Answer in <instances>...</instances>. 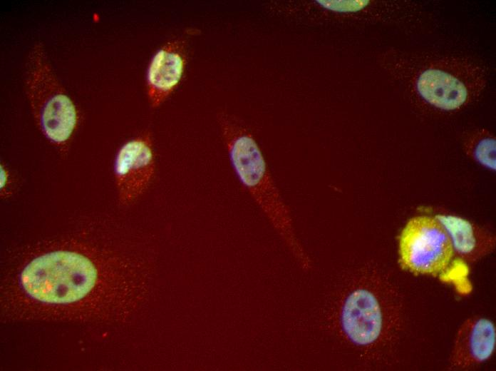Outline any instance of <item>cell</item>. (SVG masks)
Masks as SVG:
<instances>
[{"instance_id":"cell-1","label":"cell","mask_w":496,"mask_h":371,"mask_svg":"<svg viewBox=\"0 0 496 371\" xmlns=\"http://www.w3.org/2000/svg\"><path fill=\"white\" fill-rule=\"evenodd\" d=\"M380 63L405 94L441 111L460 109L487 85V66L470 57L389 49Z\"/></svg>"},{"instance_id":"cell-2","label":"cell","mask_w":496,"mask_h":371,"mask_svg":"<svg viewBox=\"0 0 496 371\" xmlns=\"http://www.w3.org/2000/svg\"><path fill=\"white\" fill-rule=\"evenodd\" d=\"M219 122L230 164L239 182L267 215L293 255L307 265L309 259L295 237L289 209L257 141L234 117L222 113Z\"/></svg>"},{"instance_id":"cell-3","label":"cell","mask_w":496,"mask_h":371,"mask_svg":"<svg viewBox=\"0 0 496 371\" xmlns=\"http://www.w3.org/2000/svg\"><path fill=\"white\" fill-rule=\"evenodd\" d=\"M97 278L96 266L86 253L60 248L31 260L21 271L20 283L33 300L47 304H68L86 296Z\"/></svg>"},{"instance_id":"cell-4","label":"cell","mask_w":496,"mask_h":371,"mask_svg":"<svg viewBox=\"0 0 496 371\" xmlns=\"http://www.w3.org/2000/svg\"><path fill=\"white\" fill-rule=\"evenodd\" d=\"M25 89L43 134L53 143L64 146L76 127L75 104L57 78L41 44L29 56Z\"/></svg>"},{"instance_id":"cell-5","label":"cell","mask_w":496,"mask_h":371,"mask_svg":"<svg viewBox=\"0 0 496 371\" xmlns=\"http://www.w3.org/2000/svg\"><path fill=\"white\" fill-rule=\"evenodd\" d=\"M284 16L299 20L338 23H384L415 24L421 21L423 9L409 1L314 0L281 3Z\"/></svg>"},{"instance_id":"cell-6","label":"cell","mask_w":496,"mask_h":371,"mask_svg":"<svg viewBox=\"0 0 496 371\" xmlns=\"http://www.w3.org/2000/svg\"><path fill=\"white\" fill-rule=\"evenodd\" d=\"M453 255L451 240L435 218H411L399 239V263L415 273L437 274L444 270Z\"/></svg>"},{"instance_id":"cell-7","label":"cell","mask_w":496,"mask_h":371,"mask_svg":"<svg viewBox=\"0 0 496 371\" xmlns=\"http://www.w3.org/2000/svg\"><path fill=\"white\" fill-rule=\"evenodd\" d=\"M155 169V155L150 135L131 139L118 150L114 161L118 197L128 204L147 189Z\"/></svg>"},{"instance_id":"cell-8","label":"cell","mask_w":496,"mask_h":371,"mask_svg":"<svg viewBox=\"0 0 496 371\" xmlns=\"http://www.w3.org/2000/svg\"><path fill=\"white\" fill-rule=\"evenodd\" d=\"M342 329L353 343L366 345L376 341L382 327V316L376 297L358 289L346 299L341 312Z\"/></svg>"},{"instance_id":"cell-9","label":"cell","mask_w":496,"mask_h":371,"mask_svg":"<svg viewBox=\"0 0 496 371\" xmlns=\"http://www.w3.org/2000/svg\"><path fill=\"white\" fill-rule=\"evenodd\" d=\"M185 66L183 46L170 41L153 56L147 71L148 96L150 105L157 107L177 86Z\"/></svg>"},{"instance_id":"cell-10","label":"cell","mask_w":496,"mask_h":371,"mask_svg":"<svg viewBox=\"0 0 496 371\" xmlns=\"http://www.w3.org/2000/svg\"><path fill=\"white\" fill-rule=\"evenodd\" d=\"M435 218L448 233L453 246L461 253H469L475 247V238L470 223L463 218L438 215Z\"/></svg>"},{"instance_id":"cell-11","label":"cell","mask_w":496,"mask_h":371,"mask_svg":"<svg viewBox=\"0 0 496 371\" xmlns=\"http://www.w3.org/2000/svg\"><path fill=\"white\" fill-rule=\"evenodd\" d=\"M470 350L477 361H484L492 355L495 345V329L492 322L480 319L472 327Z\"/></svg>"},{"instance_id":"cell-12","label":"cell","mask_w":496,"mask_h":371,"mask_svg":"<svg viewBox=\"0 0 496 371\" xmlns=\"http://www.w3.org/2000/svg\"><path fill=\"white\" fill-rule=\"evenodd\" d=\"M473 155L481 164L495 168V139L491 137L480 138L475 145Z\"/></svg>"},{"instance_id":"cell-13","label":"cell","mask_w":496,"mask_h":371,"mask_svg":"<svg viewBox=\"0 0 496 371\" xmlns=\"http://www.w3.org/2000/svg\"><path fill=\"white\" fill-rule=\"evenodd\" d=\"M7 182V173L5 168H1V187H4Z\"/></svg>"}]
</instances>
